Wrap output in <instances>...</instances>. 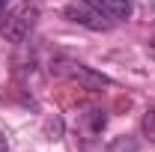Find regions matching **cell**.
<instances>
[{"label":"cell","mask_w":155,"mask_h":152,"mask_svg":"<svg viewBox=\"0 0 155 152\" xmlns=\"http://www.w3.org/2000/svg\"><path fill=\"white\" fill-rule=\"evenodd\" d=\"M36 21H39L36 0H21L18 6H12V9H6L0 15V36L6 42H12V45H18L33 33Z\"/></svg>","instance_id":"obj_1"},{"label":"cell","mask_w":155,"mask_h":152,"mask_svg":"<svg viewBox=\"0 0 155 152\" xmlns=\"http://www.w3.org/2000/svg\"><path fill=\"white\" fill-rule=\"evenodd\" d=\"M9 6V0H0V15H3V9Z\"/></svg>","instance_id":"obj_7"},{"label":"cell","mask_w":155,"mask_h":152,"mask_svg":"<svg viewBox=\"0 0 155 152\" xmlns=\"http://www.w3.org/2000/svg\"><path fill=\"white\" fill-rule=\"evenodd\" d=\"M90 3H93V6H96V9L110 21V24L125 21L128 15H131V3H128V0H90Z\"/></svg>","instance_id":"obj_4"},{"label":"cell","mask_w":155,"mask_h":152,"mask_svg":"<svg viewBox=\"0 0 155 152\" xmlns=\"http://www.w3.org/2000/svg\"><path fill=\"white\" fill-rule=\"evenodd\" d=\"M143 134L155 143V107H149V111L143 114Z\"/></svg>","instance_id":"obj_5"},{"label":"cell","mask_w":155,"mask_h":152,"mask_svg":"<svg viewBox=\"0 0 155 152\" xmlns=\"http://www.w3.org/2000/svg\"><path fill=\"white\" fill-rule=\"evenodd\" d=\"M66 18L75 21V24H84V27H90V30H110V21L104 18L90 0H69Z\"/></svg>","instance_id":"obj_2"},{"label":"cell","mask_w":155,"mask_h":152,"mask_svg":"<svg viewBox=\"0 0 155 152\" xmlns=\"http://www.w3.org/2000/svg\"><path fill=\"white\" fill-rule=\"evenodd\" d=\"M57 72L66 78H72V81H78L81 87H87V90H101L104 84H107V78L96 75V72H90L84 63H72V60H60L57 63Z\"/></svg>","instance_id":"obj_3"},{"label":"cell","mask_w":155,"mask_h":152,"mask_svg":"<svg viewBox=\"0 0 155 152\" xmlns=\"http://www.w3.org/2000/svg\"><path fill=\"white\" fill-rule=\"evenodd\" d=\"M110 152H134V143H125V140L119 137V140H114V146H110Z\"/></svg>","instance_id":"obj_6"}]
</instances>
